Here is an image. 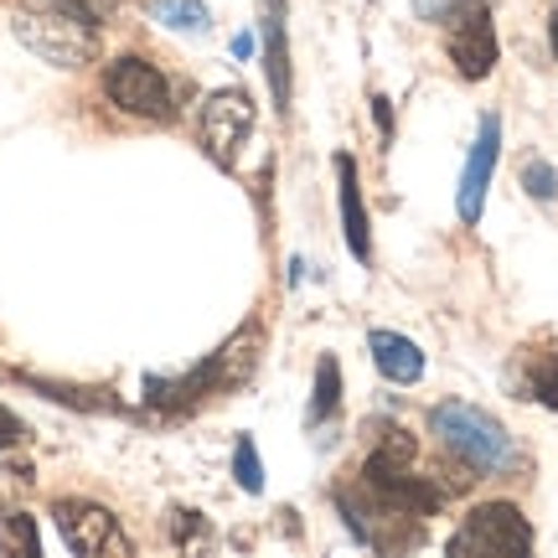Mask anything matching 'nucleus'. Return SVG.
Returning <instances> with one entry per match:
<instances>
[{"mask_svg":"<svg viewBox=\"0 0 558 558\" xmlns=\"http://www.w3.org/2000/svg\"><path fill=\"white\" fill-rule=\"evenodd\" d=\"M259 347H264V331L259 326H243L239 337L222 341L218 352L202 362V367H192L186 378H150L145 383V403H150V409H166V414H177V409H192L197 399L228 393V388H239V383L254 373Z\"/></svg>","mask_w":558,"mask_h":558,"instance_id":"obj_1","label":"nucleus"},{"mask_svg":"<svg viewBox=\"0 0 558 558\" xmlns=\"http://www.w3.org/2000/svg\"><path fill=\"white\" fill-rule=\"evenodd\" d=\"M429 435H435L460 465H471L476 476H501V471L518 465L512 435H507L486 409H476V403H456V399L435 403V409H429Z\"/></svg>","mask_w":558,"mask_h":558,"instance_id":"obj_2","label":"nucleus"},{"mask_svg":"<svg viewBox=\"0 0 558 558\" xmlns=\"http://www.w3.org/2000/svg\"><path fill=\"white\" fill-rule=\"evenodd\" d=\"M11 32L47 68H68L73 73V68H88V62L99 58V32L88 21H78L73 11H62V5H52V11H16Z\"/></svg>","mask_w":558,"mask_h":558,"instance_id":"obj_3","label":"nucleus"},{"mask_svg":"<svg viewBox=\"0 0 558 558\" xmlns=\"http://www.w3.org/2000/svg\"><path fill=\"white\" fill-rule=\"evenodd\" d=\"M104 94L114 109L135 120H171V83L156 62L145 58H114L104 68Z\"/></svg>","mask_w":558,"mask_h":558,"instance_id":"obj_4","label":"nucleus"},{"mask_svg":"<svg viewBox=\"0 0 558 558\" xmlns=\"http://www.w3.org/2000/svg\"><path fill=\"white\" fill-rule=\"evenodd\" d=\"M450 554L465 558V554H533V527L522 518L512 501H486L476 507L465 527L450 538Z\"/></svg>","mask_w":558,"mask_h":558,"instance_id":"obj_5","label":"nucleus"},{"mask_svg":"<svg viewBox=\"0 0 558 558\" xmlns=\"http://www.w3.org/2000/svg\"><path fill=\"white\" fill-rule=\"evenodd\" d=\"M450 62L465 83H481L497 68V26L486 0H460L450 11Z\"/></svg>","mask_w":558,"mask_h":558,"instance_id":"obj_6","label":"nucleus"},{"mask_svg":"<svg viewBox=\"0 0 558 558\" xmlns=\"http://www.w3.org/2000/svg\"><path fill=\"white\" fill-rule=\"evenodd\" d=\"M52 518H58V533L68 538V548L83 558H114V554H130V538L120 533V522L109 507L99 501H58L52 507Z\"/></svg>","mask_w":558,"mask_h":558,"instance_id":"obj_7","label":"nucleus"},{"mask_svg":"<svg viewBox=\"0 0 558 558\" xmlns=\"http://www.w3.org/2000/svg\"><path fill=\"white\" fill-rule=\"evenodd\" d=\"M254 130V99L243 88H218L202 104V145L218 166H233L243 150V140Z\"/></svg>","mask_w":558,"mask_h":558,"instance_id":"obj_8","label":"nucleus"},{"mask_svg":"<svg viewBox=\"0 0 558 558\" xmlns=\"http://www.w3.org/2000/svg\"><path fill=\"white\" fill-rule=\"evenodd\" d=\"M497 156H501V120L497 114H486L476 145H471V156H465L460 186H456L460 222H481V207H486V186H492V171H497Z\"/></svg>","mask_w":558,"mask_h":558,"instance_id":"obj_9","label":"nucleus"},{"mask_svg":"<svg viewBox=\"0 0 558 558\" xmlns=\"http://www.w3.org/2000/svg\"><path fill=\"white\" fill-rule=\"evenodd\" d=\"M337 181H341V233L352 259H373V228H367V207H362V186H357V160L337 156Z\"/></svg>","mask_w":558,"mask_h":558,"instance_id":"obj_10","label":"nucleus"},{"mask_svg":"<svg viewBox=\"0 0 558 558\" xmlns=\"http://www.w3.org/2000/svg\"><path fill=\"white\" fill-rule=\"evenodd\" d=\"M367 352H373V362H378V373L388 383L424 378V352H418L409 337H399V331H373V337H367Z\"/></svg>","mask_w":558,"mask_h":558,"instance_id":"obj_11","label":"nucleus"},{"mask_svg":"<svg viewBox=\"0 0 558 558\" xmlns=\"http://www.w3.org/2000/svg\"><path fill=\"white\" fill-rule=\"evenodd\" d=\"M264 52H269V88L279 109H290V41H284V0H264Z\"/></svg>","mask_w":558,"mask_h":558,"instance_id":"obj_12","label":"nucleus"},{"mask_svg":"<svg viewBox=\"0 0 558 558\" xmlns=\"http://www.w3.org/2000/svg\"><path fill=\"white\" fill-rule=\"evenodd\" d=\"M150 16H156L160 26H171V32H207V26H213L202 0H156Z\"/></svg>","mask_w":558,"mask_h":558,"instance_id":"obj_13","label":"nucleus"},{"mask_svg":"<svg viewBox=\"0 0 558 558\" xmlns=\"http://www.w3.org/2000/svg\"><path fill=\"white\" fill-rule=\"evenodd\" d=\"M341 403V362L320 357L316 362V399H311V418H331Z\"/></svg>","mask_w":558,"mask_h":558,"instance_id":"obj_14","label":"nucleus"},{"mask_svg":"<svg viewBox=\"0 0 558 558\" xmlns=\"http://www.w3.org/2000/svg\"><path fill=\"white\" fill-rule=\"evenodd\" d=\"M233 476H239L243 492H264V465H259V450H254V439L239 435V450H233Z\"/></svg>","mask_w":558,"mask_h":558,"instance_id":"obj_15","label":"nucleus"},{"mask_svg":"<svg viewBox=\"0 0 558 558\" xmlns=\"http://www.w3.org/2000/svg\"><path fill=\"white\" fill-rule=\"evenodd\" d=\"M527 399H538V403H548V409H558V357H554V352H543V357L533 362Z\"/></svg>","mask_w":558,"mask_h":558,"instance_id":"obj_16","label":"nucleus"},{"mask_svg":"<svg viewBox=\"0 0 558 558\" xmlns=\"http://www.w3.org/2000/svg\"><path fill=\"white\" fill-rule=\"evenodd\" d=\"M171 543H177V548H207V543H213V527L202 522V512H171Z\"/></svg>","mask_w":558,"mask_h":558,"instance_id":"obj_17","label":"nucleus"},{"mask_svg":"<svg viewBox=\"0 0 558 558\" xmlns=\"http://www.w3.org/2000/svg\"><path fill=\"white\" fill-rule=\"evenodd\" d=\"M522 186H527V197H538V202H554L558 197V171L548 166V160H522Z\"/></svg>","mask_w":558,"mask_h":558,"instance_id":"obj_18","label":"nucleus"},{"mask_svg":"<svg viewBox=\"0 0 558 558\" xmlns=\"http://www.w3.org/2000/svg\"><path fill=\"white\" fill-rule=\"evenodd\" d=\"M52 5L73 11V16L88 21V26H104V21H114V11H120L124 0H52Z\"/></svg>","mask_w":558,"mask_h":558,"instance_id":"obj_19","label":"nucleus"},{"mask_svg":"<svg viewBox=\"0 0 558 558\" xmlns=\"http://www.w3.org/2000/svg\"><path fill=\"white\" fill-rule=\"evenodd\" d=\"M21 383H32L37 393H47V399H58V403H78V409H109V399H88L83 388H62V383H47V378H21Z\"/></svg>","mask_w":558,"mask_h":558,"instance_id":"obj_20","label":"nucleus"},{"mask_svg":"<svg viewBox=\"0 0 558 558\" xmlns=\"http://www.w3.org/2000/svg\"><path fill=\"white\" fill-rule=\"evenodd\" d=\"M26 439V424H21L11 409H0V450H11V445H21Z\"/></svg>","mask_w":558,"mask_h":558,"instance_id":"obj_21","label":"nucleus"},{"mask_svg":"<svg viewBox=\"0 0 558 558\" xmlns=\"http://www.w3.org/2000/svg\"><path fill=\"white\" fill-rule=\"evenodd\" d=\"M460 0H414V16L418 21H450V11H456Z\"/></svg>","mask_w":558,"mask_h":558,"instance_id":"obj_22","label":"nucleus"},{"mask_svg":"<svg viewBox=\"0 0 558 558\" xmlns=\"http://www.w3.org/2000/svg\"><path fill=\"white\" fill-rule=\"evenodd\" d=\"M11 543L26 548V554H37V527H32L26 518H11Z\"/></svg>","mask_w":558,"mask_h":558,"instance_id":"obj_23","label":"nucleus"},{"mask_svg":"<svg viewBox=\"0 0 558 558\" xmlns=\"http://www.w3.org/2000/svg\"><path fill=\"white\" fill-rule=\"evenodd\" d=\"M373 120H378V135L393 140V109H388V99L383 94H373Z\"/></svg>","mask_w":558,"mask_h":558,"instance_id":"obj_24","label":"nucleus"},{"mask_svg":"<svg viewBox=\"0 0 558 558\" xmlns=\"http://www.w3.org/2000/svg\"><path fill=\"white\" fill-rule=\"evenodd\" d=\"M248 52H254V37H248V32H243V37H233V58H248Z\"/></svg>","mask_w":558,"mask_h":558,"instance_id":"obj_25","label":"nucleus"},{"mask_svg":"<svg viewBox=\"0 0 558 558\" xmlns=\"http://www.w3.org/2000/svg\"><path fill=\"white\" fill-rule=\"evenodd\" d=\"M548 41H554V58H558V5H554V16H548Z\"/></svg>","mask_w":558,"mask_h":558,"instance_id":"obj_26","label":"nucleus"}]
</instances>
